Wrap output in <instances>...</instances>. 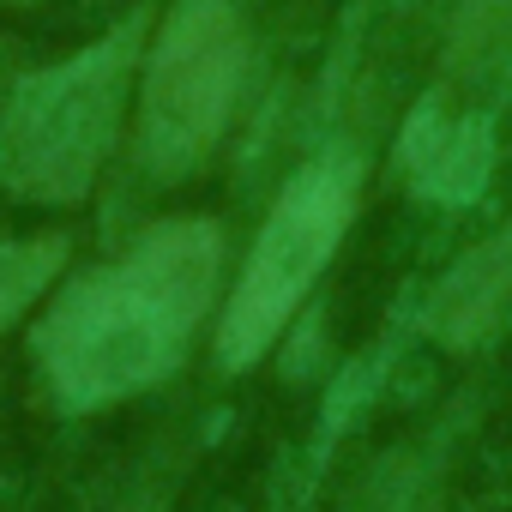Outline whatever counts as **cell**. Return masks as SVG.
Wrapping results in <instances>:
<instances>
[{
  "instance_id": "cell-4",
  "label": "cell",
  "mask_w": 512,
  "mask_h": 512,
  "mask_svg": "<svg viewBox=\"0 0 512 512\" xmlns=\"http://www.w3.org/2000/svg\"><path fill=\"white\" fill-rule=\"evenodd\" d=\"M247 79V25L229 0H181L163 19L139 85V163L187 181L223 139Z\"/></svg>"
},
{
  "instance_id": "cell-8",
  "label": "cell",
  "mask_w": 512,
  "mask_h": 512,
  "mask_svg": "<svg viewBox=\"0 0 512 512\" xmlns=\"http://www.w3.org/2000/svg\"><path fill=\"white\" fill-rule=\"evenodd\" d=\"M0 7H19V0H0Z\"/></svg>"
},
{
  "instance_id": "cell-3",
  "label": "cell",
  "mask_w": 512,
  "mask_h": 512,
  "mask_svg": "<svg viewBox=\"0 0 512 512\" xmlns=\"http://www.w3.org/2000/svg\"><path fill=\"white\" fill-rule=\"evenodd\" d=\"M356 199H362V163L350 151H320L284 181L260 241H253L247 266L229 290V308L217 320V362L229 374L253 368L272 350V338L290 326V314L302 308V296L338 253L356 217Z\"/></svg>"
},
{
  "instance_id": "cell-6",
  "label": "cell",
  "mask_w": 512,
  "mask_h": 512,
  "mask_svg": "<svg viewBox=\"0 0 512 512\" xmlns=\"http://www.w3.org/2000/svg\"><path fill=\"white\" fill-rule=\"evenodd\" d=\"M506 308H512V217H506L488 241H476L464 260L440 278V290L428 296L422 326H428L434 344L470 350V344H482L488 332H500Z\"/></svg>"
},
{
  "instance_id": "cell-5",
  "label": "cell",
  "mask_w": 512,
  "mask_h": 512,
  "mask_svg": "<svg viewBox=\"0 0 512 512\" xmlns=\"http://www.w3.org/2000/svg\"><path fill=\"white\" fill-rule=\"evenodd\" d=\"M398 175L410 193H422L434 205H470L494 175L488 109H470V103H452L446 91H428L398 133Z\"/></svg>"
},
{
  "instance_id": "cell-1",
  "label": "cell",
  "mask_w": 512,
  "mask_h": 512,
  "mask_svg": "<svg viewBox=\"0 0 512 512\" xmlns=\"http://www.w3.org/2000/svg\"><path fill=\"white\" fill-rule=\"evenodd\" d=\"M223 235L211 217H163L121 260L67 284L37 320V368L61 410H103L169 380L217 296Z\"/></svg>"
},
{
  "instance_id": "cell-7",
  "label": "cell",
  "mask_w": 512,
  "mask_h": 512,
  "mask_svg": "<svg viewBox=\"0 0 512 512\" xmlns=\"http://www.w3.org/2000/svg\"><path fill=\"white\" fill-rule=\"evenodd\" d=\"M67 266V235H37V241H7L0 235V332H7Z\"/></svg>"
},
{
  "instance_id": "cell-2",
  "label": "cell",
  "mask_w": 512,
  "mask_h": 512,
  "mask_svg": "<svg viewBox=\"0 0 512 512\" xmlns=\"http://www.w3.org/2000/svg\"><path fill=\"white\" fill-rule=\"evenodd\" d=\"M139 13L103 43L31 73L0 109V187L31 205H73L109 163L139 61Z\"/></svg>"
}]
</instances>
